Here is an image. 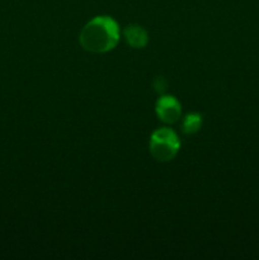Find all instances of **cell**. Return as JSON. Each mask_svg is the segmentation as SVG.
<instances>
[{
	"instance_id": "6da1fadb",
	"label": "cell",
	"mask_w": 259,
	"mask_h": 260,
	"mask_svg": "<svg viewBox=\"0 0 259 260\" xmlns=\"http://www.w3.org/2000/svg\"><path fill=\"white\" fill-rule=\"evenodd\" d=\"M80 45L84 50L93 53H104L113 50L119 40V29L112 18L99 15L93 18L81 29Z\"/></svg>"
},
{
	"instance_id": "7a4b0ae2",
	"label": "cell",
	"mask_w": 259,
	"mask_h": 260,
	"mask_svg": "<svg viewBox=\"0 0 259 260\" xmlns=\"http://www.w3.org/2000/svg\"><path fill=\"white\" fill-rule=\"evenodd\" d=\"M180 142L177 135L169 128H159L151 135L150 152L157 161H169L177 155Z\"/></svg>"
},
{
	"instance_id": "3957f363",
	"label": "cell",
	"mask_w": 259,
	"mask_h": 260,
	"mask_svg": "<svg viewBox=\"0 0 259 260\" xmlns=\"http://www.w3.org/2000/svg\"><path fill=\"white\" fill-rule=\"evenodd\" d=\"M156 114L165 123H175L179 119L182 109L180 103L174 96H161L156 102Z\"/></svg>"
},
{
	"instance_id": "277c9868",
	"label": "cell",
	"mask_w": 259,
	"mask_h": 260,
	"mask_svg": "<svg viewBox=\"0 0 259 260\" xmlns=\"http://www.w3.org/2000/svg\"><path fill=\"white\" fill-rule=\"evenodd\" d=\"M124 38L127 43L134 48H142L147 43V33L142 27L131 24L124 29Z\"/></svg>"
},
{
	"instance_id": "5b68a950",
	"label": "cell",
	"mask_w": 259,
	"mask_h": 260,
	"mask_svg": "<svg viewBox=\"0 0 259 260\" xmlns=\"http://www.w3.org/2000/svg\"><path fill=\"white\" fill-rule=\"evenodd\" d=\"M202 126V116L198 113H190L185 117L182 124V131L185 135H193Z\"/></svg>"
},
{
	"instance_id": "8992f818",
	"label": "cell",
	"mask_w": 259,
	"mask_h": 260,
	"mask_svg": "<svg viewBox=\"0 0 259 260\" xmlns=\"http://www.w3.org/2000/svg\"><path fill=\"white\" fill-rule=\"evenodd\" d=\"M154 89L157 91V93H163L167 89V83L163 78H156L154 81Z\"/></svg>"
}]
</instances>
